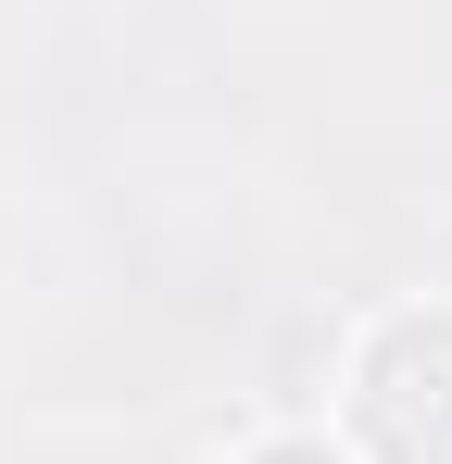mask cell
Masks as SVG:
<instances>
[{
    "instance_id": "obj_1",
    "label": "cell",
    "mask_w": 452,
    "mask_h": 464,
    "mask_svg": "<svg viewBox=\"0 0 452 464\" xmlns=\"http://www.w3.org/2000/svg\"><path fill=\"white\" fill-rule=\"evenodd\" d=\"M251 464H339V452H327V440H264Z\"/></svg>"
}]
</instances>
